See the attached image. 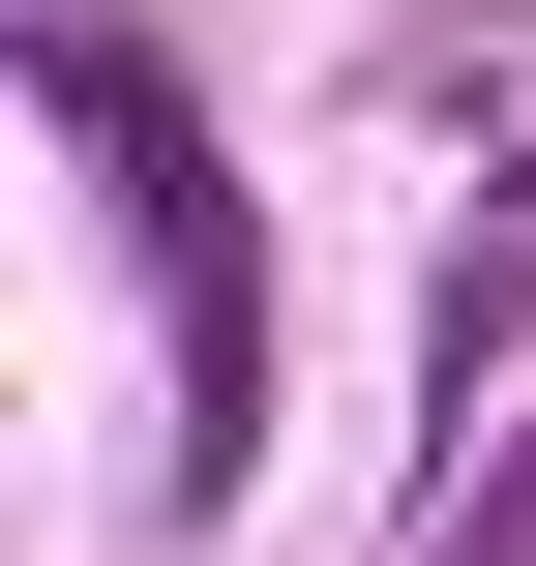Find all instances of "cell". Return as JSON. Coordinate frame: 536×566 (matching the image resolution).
I'll use <instances>...</instances> for the list:
<instances>
[{"mask_svg": "<svg viewBox=\"0 0 536 566\" xmlns=\"http://www.w3.org/2000/svg\"><path fill=\"white\" fill-rule=\"evenodd\" d=\"M418 388H448V418H507V388H536V179L418 269Z\"/></svg>", "mask_w": 536, "mask_h": 566, "instance_id": "1", "label": "cell"}, {"mask_svg": "<svg viewBox=\"0 0 536 566\" xmlns=\"http://www.w3.org/2000/svg\"><path fill=\"white\" fill-rule=\"evenodd\" d=\"M418 566H536V418H507V478H448V537Z\"/></svg>", "mask_w": 536, "mask_h": 566, "instance_id": "2", "label": "cell"}]
</instances>
